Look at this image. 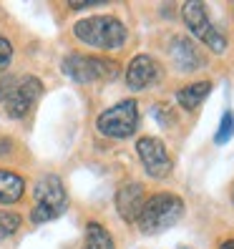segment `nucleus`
Listing matches in <instances>:
<instances>
[{
    "label": "nucleus",
    "mask_w": 234,
    "mask_h": 249,
    "mask_svg": "<svg viewBox=\"0 0 234 249\" xmlns=\"http://www.w3.org/2000/svg\"><path fill=\"white\" fill-rule=\"evenodd\" d=\"M16 86H18L16 76H0V104H5L10 98V93L16 91Z\"/></svg>",
    "instance_id": "obj_18"
},
{
    "label": "nucleus",
    "mask_w": 234,
    "mask_h": 249,
    "mask_svg": "<svg viewBox=\"0 0 234 249\" xmlns=\"http://www.w3.org/2000/svg\"><path fill=\"white\" fill-rule=\"evenodd\" d=\"M86 249H116L113 237L104 224H98V222L86 224Z\"/></svg>",
    "instance_id": "obj_14"
},
{
    "label": "nucleus",
    "mask_w": 234,
    "mask_h": 249,
    "mask_svg": "<svg viewBox=\"0 0 234 249\" xmlns=\"http://www.w3.org/2000/svg\"><path fill=\"white\" fill-rule=\"evenodd\" d=\"M25 194V179L16 171L0 169V207L18 204Z\"/></svg>",
    "instance_id": "obj_12"
},
{
    "label": "nucleus",
    "mask_w": 234,
    "mask_h": 249,
    "mask_svg": "<svg viewBox=\"0 0 234 249\" xmlns=\"http://www.w3.org/2000/svg\"><path fill=\"white\" fill-rule=\"evenodd\" d=\"M18 229H20V214L0 209V239L13 237V234H16Z\"/></svg>",
    "instance_id": "obj_15"
},
{
    "label": "nucleus",
    "mask_w": 234,
    "mask_h": 249,
    "mask_svg": "<svg viewBox=\"0 0 234 249\" xmlns=\"http://www.w3.org/2000/svg\"><path fill=\"white\" fill-rule=\"evenodd\" d=\"M162 78V66H159L151 55L139 53L131 58V63L126 68V86L131 91H146Z\"/></svg>",
    "instance_id": "obj_9"
},
{
    "label": "nucleus",
    "mask_w": 234,
    "mask_h": 249,
    "mask_svg": "<svg viewBox=\"0 0 234 249\" xmlns=\"http://www.w3.org/2000/svg\"><path fill=\"white\" fill-rule=\"evenodd\" d=\"M181 216H184L181 196L169 194V192H159V194L146 199L136 224H139L141 234H162V231L171 229Z\"/></svg>",
    "instance_id": "obj_2"
},
{
    "label": "nucleus",
    "mask_w": 234,
    "mask_h": 249,
    "mask_svg": "<svg viewBox=\"0 0 234 249\" xmlns=\"http://www.w3.org/2000/svg\"><path fill=\"white\" fill-rule=\"evenodd\" d=\"M136 154L141 159L144 171L151 179H166L171 174V156L166 151L164 141H159L154 136H141L136 141Z\"/></svg>",
    "instance_id": "obj_7"
},
{
    "label": "nucleus",
    "mask_w": 234,
    "mask_h": 249,
    "mask_svg": "<svg viewBox=\"0 0 234 249\" xmlns=\"http://www.w3.org/2000/svg\"><path fill=\"white\" fill-rule=\"evenodd\" d=\"M73 36L96 51H119L126 46L128 31L116 16H89L73 23Z\"/></svg>",
    "instance_id": "obj_1"
},
{
    "label": "nucleus",
    "mask_w": 234,
    "mask_h": 249,
    "mask_svg": "<svg viewBox=\"0 0 234 249\" xmlns=\"http://www.w3.org/2000/svg\"><path fill=\"white\" fill-rule=\"evenodd\" d=\"M33 209H31V222L33 224H46L53 222L55 216H61L68 209V192L55 174H46L36 181L33 189Z\"/></svg>",
    "instance_id": "obj_3"
},
{
    "label": "nucleus",
    "mask_w": 234,
    "mask_h": 249,
    "mask_svg": "<svg viewBox=\"0 0 234 249\" xmlns=\"http://www.w3.org/2000/svg\"><path fill=\"white\" fill-rule=\"evenodd\" d=\"M98 134H104L106 139H128L136 134L139 128V104L134 98H124L116 106L106 108L104 113H98L96 119Z\"/></svg>",
    "instance_id": "obj_4"
},
{
    "label": "nucleus",
    "mask_w": 234,
    "mask_h": 249,
    "mask_svg": "<svg viewBox=\"0 0 234 249\" xmlns=\"http://www.w3.org/2000/svg\"><path fill=\"white\" fill-rule=\"evenodd\" d=\"M209 93H212V83L209 81H199V83H189V86H184V89H179L177 91V101H179L181 108L197 111L204 101H207Z\"/></svg>",
    "instance_id": "obj_13"
},
{
    "label": "nucleus",
    "mask_w": 234,
    "mask_h": 249,
    "mask_svg": "<svg viewBox=\"0 0 234 249\" xmlns=\"http://www.w3.org/2000/svg\"><path fill=\"white\" fill-rule=\"evenodd\" d=\"M116 68L111 61L93 55H68L63 61V73L76 81V83H96V81H108L116 76Z\"/></svg>",
    "instance_id": "obj_6"
},
{
    "label": "nucleus",
    "mask_w": 234,
    "mask_h": 249,
    "mask_svg": "<svg viewBox=\"0 0 234 249\" xmlns=\"http://www.w3.org/2000/svg\"><path fill=\"white\" fill-rule=\"evenodd\" d=\"M232 136H234V113H232V111H227V113L222 116V124H219L216 134H214V141H216L219 146H222V143H227Z\"/></svg>",
    "instance_id": "obj_16"
},
{
    "label": "nucleus",
    "mask_w": 234,
    "mask_h": 249,
    "mask_svg": "<svg viewBox=\"0 0 234 249\" xmlns=\"http://www.w3.org/2000/svg\"><path fill=\"white\" fill-rule=\"evenodd\" d=\"M219 249H234V239H227V242H222V244H219Z\"/></svg>",
    "instance_id": "obj_19"
},
{
    "label": "nucleus",
    "mask_w": 234,
    "mask_h": 249,
    "mask_svg": "<svg viewBox=\"0 0 234 249\" xmlns=\"http://www.w3.org/2000/svg\"><path fill=\"white\" fill-rule=\"evenodd\" d=\"M181 20L184 25L189 28L199 43H204L212 53H224L227 51V38L222 36L214 28V23L209 20V13H207V5L199 3V0H189V3L181 5Z\"/></svg>",
    "instance_id": "obj_5"
},
{
    "label": "nucleus",
    "mask_w": 234,
    "mask_h": 249,
    "mask_svg": "<svg viewBox=\"0 0 234 249\" xmlns=\"http://www.w3.org/2000/svg\"><path fill=\"white\" fill-rule=\"evenodd\" d=\"M43 93V83L36 78V76H25L18 81L16 91L10 93V98L5 101V113L10 116V119H25L28 113L33 111V106L38 104V98Z\"/></svg>",
    "instance_id": "obj_8"
},
{
    "label": "nucleus",
    "mask_w": 234,
    "mask_h": 249,
    "mask_svg": "<svg viewBox=\"0 0 234 249\" xmlns=\"http://www.w3.org/2000/svg\"><path fill=\"white\" fill-rule=\"evenodd\" d=\"M169 58H171V63L177 66L179 71H184V73H192V71H199V68L207 66L204 55H201L199 48L194 46V40H189V38H184V36H179V38L171 40Z\"/></svg>",
    "instance_id": "obj_11"
},
{
    "label": "nucleus",
    "mask_w": 234,
    "mask_h": 249,
    "mask_svg": "<svg viewBox=\"0 0 234 249\" xmlns=\"http://www.w3.org/2000/svg\"><path fill=\"white\" fill-rule=\"evenodd\" d=\"M179 249H192V247H179Z\"/></svg>",
    "instance_id": "obj_20"
},
{
    "label": "nucleus",
    "mask_w": 234,
    "mask_h": 249,
    "mask_svg": "<svg viewBox=\"0 0 234 249\" xmlns=\"http://www.w3.org/2000/svg\"><path fill=\"white\" fill-rule=\"evenodd\" d=\"M232 201H234V194H232Z\"/></svg>",
    "instance_id": "obj_21"
},
{
    "label": "nucleus",
    "mask_w": 234,
    "mask_h": 249,
    "mask_svg": "<svg viewBox=\"0 0 234 249\" xmlns=\"http://www.w3.org/2000/svg\"><path fill=\"white\" fill-rule=\"evenodd\" d=\"M144 204H146L144 186L136 184V181H128V184H124L119 192H116V212H119V216L124 219L126 224H136L139 222Z\"/></svg>",
    "instance_id": "obj_10"
},
{
    "label": "nucleus",
    "mask_w": 234,
    "mask_h": 249,
    "mask_svg": "<svg viewBox=\"0 0 234 249\" xmlns=\"http://www.w3.org/2000/svg\"><path fill=\"white\" fill-rule=\"evenodd\" d=\"M10 61H13V46H10V40L0 33V76L8 71Z\"/></svg>",
    "instance_id": "obj_17"
}]
</instances>
